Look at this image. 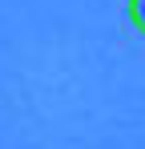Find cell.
<instances>
[{
  "label": "cell",
  "mask_w": 145,
  "mask_h": 149,
  "mask_svg": "<svg viewBox=\"0 0 145 149\" xmlns=\"http://www.w3.org/2000/svg\"><path fill=\"white\" fill-rule=\"evenodd\" d=\"M125 12H129L133 28H137V32H145V0H129V4H125Z\"/></svg>",
  "instance_id": "6da1fadb"
}]
</instances>
